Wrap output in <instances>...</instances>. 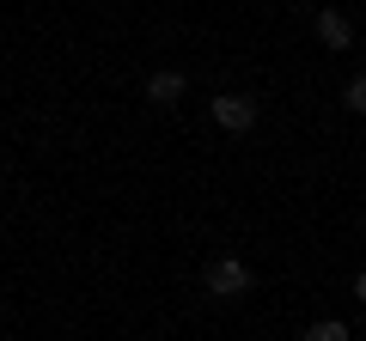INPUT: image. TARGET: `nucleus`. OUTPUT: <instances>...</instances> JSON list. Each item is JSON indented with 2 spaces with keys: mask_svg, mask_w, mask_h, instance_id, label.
Returning <instances> with one entry per match:
<instances>
[{
  "mask_svg": "<svg viewBox=\"0 0 366 341\" xmlns=\"http://www.w3.org/2000/svg\"><path fill=\"white\" fill-rule=\"evenodd\" d=\"M202 287H208L214 299H244L250 292V268L238 263V256H214L208 275H202Z\"/></svg>",
  "mask_w": 366,
  "mask_h": 341,
  "instance_id": "f257e3e1",
  "label": "nucleus"
},
{
  "mask_svg": "<svg viewBox=\"0 0 366 341\" xmlns=\"http://www.w3.org/2000/svg\"><path fill=\"white\" fill-rule=\"evenodd\" d=\"M214 122H220V128H232V134L257 128V98H244V92H226V98H214Z\"/></svg>",
  "mask_w": 366,
  "mask_h": 341,
  "instance_id": "f03ea898",
  "label": "nucleus"
},
{
  "mask_svg": "<svg viewBox=\"0 0 366 341\" xmlns=\"http://www.w3.org/2000/svg\"><path fill=\"white\" fill-rule=\"evenodd\" d=\"M177 98H183V73H177V67H159V73L147 79V104L165 110V104H177Z\"/></svg>",
  "mask_w": 366,
  "mask_h": 341,
  "instance_id": "7ed1b4c3",
  "label": "nucleus"
},
{
  "mask_svg": "<svg viewBox=\"0 0 366 341\" xmlns=\"http://www.w3.org/2000/svg\"><path fill=\"white\" fill-rule=\"evenodd\" d=\"M317 37H324L330 49H348V43H354V25H348V13L324 6V13H317Z\"/></svg>",
  "mask_w": 366,
  "mask_h": 341,
  "instance_id": "20e7f679",
  "label": "nucleus"
},
{
  "mask_svg": "<svg viewBox=\"0 0 366 341\" xmlns=\"http://www.w3.org/2000/svg\"><path fill=\"white\" fill-rule=\"evenodd\" d=\"M342 104H348L354 116H366V73H360V79H348V92H342Z\"/></svg>",
  "mask_w": 366,
  "mask_h": 341,
  "instance_id": "39448f33",
  "label": "nucleus"
},
{
  "mask_svg": "<svg viewBox=\"0 0 366 341\" xmlns=\"http://www.w3.org/2000/svg\"><path fill=\"white\" fill-rule=\"evenodd\" d=\"M300 341H348V329H342V323H312Z\"/></svg>",
  "mask_w": 366,
  "mask_h": 341,
  "instance_id": "423d86ee",
  "label": "nucleus"
},
{
  "mask_svg": "<svg viewBox=\"0 0 366 341\" xmlns=\"http://www.w3.org/2000/svg\"><path fill=\"white\" fill-rule=\"evenodd\" d=\"M354 299H366V275H360V280H354Z\"/></svg>",
  "mask_w": 366,
  "mask_h": 341,
  "instance_id": "0eeeda50",
  "label": "nucleus"
}]
</instances>
